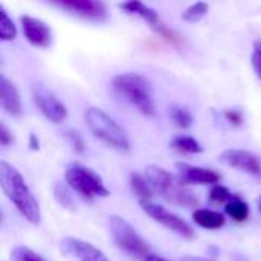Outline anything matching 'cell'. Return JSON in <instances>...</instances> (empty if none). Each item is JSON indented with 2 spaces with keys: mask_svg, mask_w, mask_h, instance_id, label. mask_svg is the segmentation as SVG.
I'll list each match as a JSON object with an SVG mask.
<instances>
[{
  "mask_svg": "<svg viewBox=\"0 0 261 261\" xmlns=\"http://www.w3.org/2000/svg\"><path fill=\"white\" fill-rule=\"evenodd\" d=\"M0 185L9 202L15 205L18 213L32 225H37L41 220L40 206L35 197L32 196L29 187L26 185L20 171L11 164L0 162Z\"/></svg>",
  "mask_w": 261,
  "mask_h": 261,
  "instance_id": "obj_1",
  "label": "cell"
},
{
  "mask_svg": "<svg viewBox=\"0 0 261 261\" xmlns=\"http://www.w3.org/2000/svg\"><path fill=\"white\" fill-rule=\"evenodd\" d=\"M145 174L153 191H156L167 202L184 208H196L199 205V199L196 197V194L170 171L156 165H150L147 167Z\"/></svg>",
  "mask_w": 261,
  "mask_h": 261,
  "instance_id": "obj_2",
  "label": "cell"
},
{
  "mask_svg": "<svg viewBox=\"0 0 261 261\" xmlns=\"http://www.w3.org/2000/svg\"><path fill=\"white\" fill-rule=\"evenodd\" d=\"M112 87L118 96L135 106L142 115H156L154 102L151 98V86L142 75L133 72L116 75L112 81Z\"/></svg>",
  "mask_w": 261,
  "mask_h": 261,
  "instance_id": "obj_3",
  "label": "cell"
},
{
  "mask_svg": "<svg viewBox=\"0 0 261 261\" xmlns=\"http://www.w3.org/2000/svg\"><path fill=\"white\" fill-rule=\"evenodd\" d=\"M84 116H86L87 127L98 139H101L102 142H106L107 145L116 150H121V151L130 150V141L124 128L112 116H109L102 109L89 107Z\"/></svg>",
  "mask_w": 261,
  "mask_h": 261,
  "instance_id": "obj_4",
  "label": "cell"
},
{
  "mask_svg": "<svg viewBox=\"0 0 261 261\" xmlns=\"http://www.w3.org/2000/svg\"><path fill=\"white\" fill-rule=\"evenodd\" d=\"M64 179L67 185L73 191L80 193L83 197L93 199V197H107L110 194L102 179L93 170L84 165L70 164L64 173Z\"/></svg>",
  "mask_w": 261,
  "mask_h": 261,
  "instance_id": "obj_5",
  "label": "cell"
},
{
  "mask_svg": "<svg viewBox=\"0 0 261 261\" xmlns=\"http://www.w3.org/2000/svg\"><path fill=\"white\" fill-rule=\"evenodd\" d=\"M109 228L113 236V240L122 251H125L132 257L142 258V260L147 255H150L148 243L138 234V231L125 219L119 216H110Z\"/></svg>",
  "mask_w": 261,
  "mask_h": 261,
  "instance_id": "obj_6",
  "label": "cell"
},
{
  "mask_svg": "<svg viewBox=\"0 0 261 261\" xmlns=\"http://www.w3.org/2000/svg\"><path fill=\"white\" fill-rule=\"evenodd\" d=\"M142 211L150 216L153 220H156L158 223L164 225L165 228H168L170 231L176 232L177 236L184 237V239H194L196 232L191 228V225H188L185 220H182L180 217H177L176 214L170 213L168 210H165L161 205H156L153 202H139Z\"/></svg>",
  "mask_w": 261,
  "mask_h": 261,
  "instance_id": "obj_7",
  "label": "cell"
},
{
  "mask_svg": "<svg viewBox=\"0 0 261 261\" xmlns=\"http://www.w3.org/2000/svg\"><path fill=\"white\" fill-rule=\"evenodd\" d=\"M32 98H34L35 106L40 109V112L44 115V118L49 119L50 122L61 124L67 118L66 106L43 84L32 86Z\"/></svg>",
  "mask_w": 261,
  "mask_h": 261,
  "instance_id": "obj_8",
  "label": "cell"
},
{
  "mask_svg": "<svg viewBox=\"0 0 261 261\" xmlns=\"http://www.w3.org/2000/svg\"><path fill=\"white\" fill-rule=\"evenodd\" d=\"M220 162L231 167V168H237L242 170L248 174L261 177V161L260 158L251 151L246 150H225L220 156H219Z\"/></svg>",
  "mask_w": 261,
  "mask_h": 261,
  "instance_id": "obj_9",
  "label": "cell"
},
{
  "mask_svg": "<svg viewBox=\"0 0 261 261\" xmlns=\"http://www.w3.org/2000/svg\"><path fill=\"white\" fill-rule=\"evenodd\" d=\"M60 249L64 255L76 261H109L98 248L73 237H64L60 242Z\"/></svg>",
  "mask_w": 261,
  "mask_h": 261,
  "instance_id": "obj_10",
  "label": "cell"
},
{
  "mask_svg": "<svg viewBox=\"0 0 261 261\" xmlns=\"http://www.w3.org/2000/svg\"><path fill=\"white\" fill-rule=\"evenodd\" d=\"M60 8L76 14L83 18L89 20H106L107 18V8L102 2H93V0H60L55 2Z\"/></svg>",
  "mask_w": 261,
  "mask_h": 261,
  "instance_id": "obj_11",
  "label": "cell"
},
{
  "mask_svg": "<svg viewBox=\"0 0 261 261\" xmlns=\"http://www.w3.org/2000/svg\"><path fill=\"white\" fill-rule=\"evenodd\" d=\"M21 21V29L26 37V40L37 47H47L52 43V31L50 28L38 18L23 15L20 17Z\"/></svg>",
  "mask_w": 261,
  "mask_h": 261,
  "instance_id": "obj_12",
  "label": "cell"
},
{
  "mask_svg": "<svg viewBox=\"0 0 261 261\" xmlns=\"http://www.w3.org/2000/svg\"><path fill=\"white\" fill-rule=\"evenodd\" d=\"M177 168V179L185 184H199V185H217L220 180V174L210 168L194 167L190 164L179 162L176 164Z\"/></svg>",
  "mask_w": 261,
  "mask_h": 261,
  "instance_id": "obj_13",
  "label": "cell"
},
{
  "mask_svg": "<svg viewBox=\"0 0 261 261\" xmlns=\"http://www.w3.org/2000/svg\"><path fill=\"white\" fill-rule=\"evenodd\" d=\"M0 106L11 116H20L21 101L17 87L6 78L0 76Z\"/></svg>",
  "mask_w": 261,
  "mask_h": 261,
  "instance_id": "obj_14",
  "label": "cell"
},
{
  "mask_svg": "<svg viewBox=\"0 0 261 261\" xmlns=\"http://www.w3.org/2000/svg\"><path fill=\"white\" fill-rule=\"evenodd\" d=\"M193 220L196 225L205 229H219L225 225V216L213 210H196L193 213Z\"/></svg>",
  "mask_w": 261,
  "mask_h": 261,
  "instance_id": "obj_15",
  "label": "cell"
},
{
  "mask_svg": "<svg viewBox=\"0 0 261 261\" xmlns=\"http://www.w3.org/2000/svg\"><path fill=\"white\" fill-rule=\"evenodd\" d=\"M119 6H121L124 11L130 12V14H136V15H139L141 18H144L145 21H148L151 26H156V24H159V23H161L158 12H156L153 8H150V6L144 5L142 2L130 0V2H124V3H121Z\"/></svg>",
  "mask_w": 261,
  "mask_h": 261,
  "instance_id": "obj_16",
  "label": "cell"
},
{
  "mask_svg": "<svg viewBox=\"0 0 261 261\" xmlns=\"http://www.w3.org/2000/svg\"><path fill=\"white\" fill-rule=\"evenodd\" d=\"M225 211L237 223L246 222L249 217V205L239 194H236V197L225 206Z\"/></svg>",
  "mask_w": 261,
  "mask_h": 261,
  "instance_id": "obj_17",
  "label": "cell"
},
{
  "mask_svg": "<svg viewBox=\"0 0 261 261\" xmlns=\"http://www.w3.org/2000/svg\"><path fill=\"white\" fill-rule=\"evenodd\" d=\"M130 185H132V190L135 191V194L139 197V202H151L153 188L150 187L147 179H144L138 173H132L130 174Z\"/></svg>",
  "mask_w": 261,
  "mask_h": 261,
  "instance_id": "obj_18",
  "label": "cell"
},
{
  "mask_svg": "<svg viewBox=\"0 0 261 261\" xmlns=\"http://www.w3.org/2000/svg\"><path fill=\"white\" fill-rule=\"evenodd\" d=\"M171 147L180 153H187V154H196V153H202V145L191 136H185V135H179L171 141Z\"/></svg>",
  "mask_w": 261,
  "mask_h": 261,
  "instance_id": "obj_19",
  "label": "cell"
},
{
  "mask_svg": "<svg viewBox=\"0 0 261 261\" xmlns=\"http://www.w3.org/2000/svg\"><path fill=\"white\" fill-rule=\"evenodd\" d=\"M168 115H170L171 121H173L177 127H180V128H188V127H191V124H193V116H191L190 110H188L187 107L179 106V104L170 106V107H168Z\"/></svg>",
  "mask_w": 261,
  "mask_h": 261,
  "instance_id": "obj_20",
  "label": "cell"
},
{
  "mask_svg": "<svg viewBox=\"0 0 261 261\" xmlns=\"http://www.w3.org/2000/svg\"><path fill=\"white\" fill-rule=\"evenodd\" d=\"M17 37V29L12 18L8 15L5 8L0 5V38L3 41H11Z\"/></svg>",
  "mask_w": 261,
  "mask_h": 261,
  "instance_id": "obj_21",
  "label": "cell"
},
{
  "mask_svg": "<svg viewBox=\"0 0 261 261\" xmlns=\"http://www.w3.org/2000/svg\"><path fill=\"white\" fill-rule=\"evenodd\" d=\"M54 197L57 200L58 205H61L63 208L66 210H73L75 205H73V199H72V194L69 191V188L63 184H55L54 185Z\"/></svg>",
  "mask_w": 261,
  "mask_h": 261,
  "instance_id": "obj_22",
  "label": "cell"
},
{
  "mask_svg": "<svg viewBox=\"0 0 261 261\" xmlns=\"http://www.w3.org/2000/svg\"><path fill=\"white\" fill-rule=\"evenodd\" d=\"M206 12H208V5L205 2H197L185 9V12L182 14V18L185 21L194 23V21H199L202 17H205Z\"/></svg>",
  "mask_w": 261,
  "mask_h": 261,
  "instance_id": "obj_23",
  "label": "cell"
},
{
  "mask_svg": "<svg viewBox=\"0 0 261 261\" xmlns=\"http://www.w3.org/2000/svg\"><path fill=\"white\" fill-rule=\"evenodd\" d=\"M236 197V194H232L226 187L223 185H214L210 191V200L214 202V203H229L232 199Z\"/></svg>",
  "mask_w": 261,
  "mask_h": 261,
  "instance_id": "obj_24",
  "label": "cell"
},
{
  "mask_svg": "<svg viewBox=\"0 0 261 261\" xmlns=\"http://www.w3.org/2000/svg\"><path fill=\"white\" fill-rule=\"evenodd\" d=\"M14 261H44L38 254L26 246H15L11 252Z\"/></svg>",
  "mask_w": 261,
  "mask_h": 261,
  "instance_id": "obj_25",
  "label": "cell"
},
{
  "mask_svg": "<svg viewBox=\"0 0 261 261\" xmlns=\"http://www.w3.org/2000/svg\"><path fill=\"white\" fill-rule=\"evenodd\" d=\"M66 138L69 139V142H70V145L73 147V150H75V151L83 153V151L86 150V142H84L83 136H81L78 132H73V130L66 132Z\"/></svg>",
  "mask_w": 261,
  "mask_h": 261,
  "instance_id": "obj_26",
  "label": "cell"
},
{
  "mask_svg": "<svg viewBox=\"0 0 261 261\" xmlns=\"http://www.w3.org/2000/svg\"><path fill=\"white\" fill-rule=\"evenodd\" d=\"M251 63H252L254 72L257 73V76L261 80V40L254 41V50H252Z\"/></svg>",
  "mask_w": 261,
  "mask_h": 261,
  "instance_id": "obj_27",
  "label": "cell"
},
{
  "mask_svg": "<svg viewBox=\"0 0 261 261\" xmlns=\"http://www.w3.org/2000/svg\"><path fill=\"white\" fill-rule=\"evenodd\" d=\"M153 29L158 32V34H161L164 38H167L168 41H171V43H174V44H177V43H180V38L176 35V32H173V31H170L165 24H162V23H159V24H156V26H153Z\"/></svg>",
  "mask_w": 261,
  "mask_h": 261,
  "instance_id": "obj_28",
  "label": "cell"
},
{
  "mask_svg": "<svg viewBox=\"0 0 261 261\" xmlns=\"http://www.w3.org/2000/svg\"><path fill=\"white\" fill-rule=\"evenodd\" d=\"M14 142V138L11 135V132L6 128L5 124H0V145L2 147H8Z\"/></svg>",
  "mask_w": 261,
  "mask_h": 261,
  "instance_id": "obj_29",
  "label": "cell"
},
{
  "mask_svg": "<svg viewBox=\"0 0 261 261\" xmlns=\"http://www.w3.org/2000/svg\"><path fill=\"white\" fill-rule=\"evenodd\" d=\"M225 118L228 119V122H231L232 125H240L243 122V115L239 110H226L225 112Z\"/></svg>",
  "mask_w": 261,
  "mask_h": 261,
  "instance_id": "obj_30",
  "label": "cell"
},
{
  "mask_svg": "<svg viewBox=\"0 0 261 261\" xmlns=\"http://www.w3.org/2000/svg\"><path fill=\"white\" fill-rule=\"evenodd\" d=\"M29 147H31V150H38V148H40L38 138H37L34 133H31V135H29Z\"/></svg>",
  "mask_w": 261,
  "mask_h": 261,
  "instance_id": "obj_31",
  "label": "cell"
},
{
  "mask_svg": "<svg viewBox=\"0 0 261 261\" xmlns=\"http://www.w3.org/2000/svg\"><path fill=\"white\" fill-rule=\"evenodd\" d=\"M182 261H214V260H206V258H200V257H193V255H187L184 257Z\"/></svg>",
  "mask_w": 261,
  "mask_h": 261,
  "instance_id": "obj_32",
  "label": "cell"
},
{
  "mask_svg": "<svg viewBox=\"0 0 261 261\" xmlns=\"http://www.w3.org/2000/svg\"><path fill=\"white\" fill-rule=\"evenodd\" d=\"M144 261H168L165 260V258H162V257H158V255H153V254H150V255H147Z\"/></svg>",
  "mask_w": 261,
  "mask_h": 261,
  "instance_id": "obj_33",
  "label": "cell"
},
{
  "mask_svg": "<svg viewBox=\"0 0 261 261\" xmlns=\"http://www.w3.org/2000/svg\"><path fill=\"white\" fill-rule=\"evenodd\" d=\"M257 205H258V211L261 213V196H260V199H258V202H257Z\"/></svg>",
  "mask_w": 261,
  "mask_h": 261,
  "instance_id": "obj_34",
  "label": "cell"
}]
</instances>
